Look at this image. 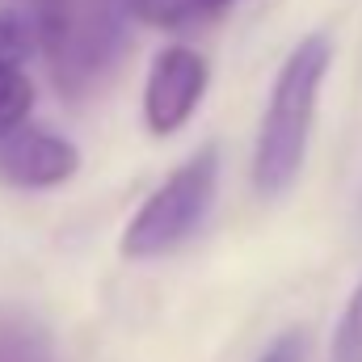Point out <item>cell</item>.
Masks as SVG:
<instances>
[{
	"label": "cell",
	"mask_w": 362,
	"mask_h": 362,
	"mask_svg": "<svg viewBox=\"0 0 362 362\" xmlns=\"http://www.w3.org/2000/svg\"><path fill=\"white\" fill-rule=\"evenodd\" d=\"M198 4H202V8H206V13H215V8H228V4H232V0H198Z\"/></svg>",
	"instance_id": "obj_11"
},
{
	"label": "cell",
	"mask_w": 362,
	"mask_h": 362,
	"mask_svg": "<svg viewBox=\"0 0 362 362\" xmlns=\"http://www.w3.org/2000/svg\"><path fill=\"white\" fill-rule=\"evenodd\" d=\"M211 85V64L202 51L173 42L165 51H156L148 81H144V122L152 135H173L181 131L194 110L202 105Z\"/></svg>",
	"instance_id": "obj_4"
},
{
	"label": "cell",
	"mask_w": 362,
	"mask_h": 362,
	"mask_svg": "<svg viewBox=\"0 0 362 362\" xmlns=\"http://www.w3.org/2000/svg\"><path fill=\"white\" fill-rule=\"evenodd\" d=\"M81 173V148L38 122L17 127L0 139V181L17 189H55Z\"/></svg>",
	"instance_id": "obj_5"
},
{
	"label": "cell",
	"mask_w": 362,
	"mask_h": 362,
	"mask_svg": "<svg viewBox=\"0 0 362 362\" xmlns=\"http://www.w3.org/2000/svg\"><path fill=\"white\" fill-rule=\"evenodd\" d=\"M329 64H333V42L325 34L299 38L282 59L253 144V189L262 198H282L299 177Z\"/></svg>",
	"instance_id": "obj_1"
},
{
	"label": "cell",
	"mask_w": 362,
	"mask_h": 362,
	"mask_svg": "<svg viewBox=\"0 0 362 362\" xmlns=\"http://www.w3.org/2000/svg\"><path fill=\"white\" fill-rule=\"evenodd\" d=\"M329 362H362V282L350 291V299L337 316Z\"/></svg>",
	"instance_id": "obj_9"
},
{
	"label": "cell",
	"mask_w": 362,
	"mask_h": 362,
	"mask_svg": "<svg viewBox=\"0 0 362 362\" xmlns=\"http://www.w3.org/2000/svg\"><path fill=\"white\" fill-rule=\"evenodd\" d=\"M34 25L38 55L47 59L55 89L72 101L101 89L118 72L131 42V17L122 0H38Z\"/></svg>",
	"instance_id": "obj_2"
},
{
	"label": "cell",
	"mask_w": 362,
	"mask_h": 362,
	"mask_svg": "<svg viewBox=\"0 0 362 362\" xmlns=\"http://www.w3.org/2000/svg\"><path fill=\"white\" fill-rule=\"evenodd\" d=\"M303 358H308V333H303V329L278 333L270 346L257 354V362H303Z\"/></svg>",
	"instance_id": "obj_10"
},
{
	"label": "cell",
	"mask_w": 362,
	"mask_h": 362,
	"mask_svg": "<svg viewBox=\"0 0 362 362\" xmlns=\"http://www.w3.org/2000/svg\"><path fill=\"white\" fill-rule=\"evenodd\" d=\"M0 362H55L51 329L13 303H0Z\"/></svg>",
	"instance_id": "obj_7"
},
{
	"label": "cell",
	"mask_w": 362,
	"mask_h": 362,
	"mask_svg": "<svg viewBox=\"0 0 362 362\" xmlns=\"http://www.w3.org/2000/svg\"><path fill=\"white\" fill-rule=\"evenodd\" d=\"M38 55L34 13H0V139L30 122L34 81L25 64Z\"/></svg>",
	"instance_id": "obj_6"
},
{
	"label": "cell",
	"mask_w": 362,
	"mask_h": 362,
	"mask_svg": "<svg viewBox=\"0 0 362 362\" xmlns=\"http://www.w3.org/2000/svg\"><path fill=\"white\" fill-rule=\"evenodd\" d=\"M215 194H219V148L202 144L139 202V211L122 228L118 253L127 262H160L177 253L211 219Z\"/></svg>",
	"instance_id": "obj_3"
},
{
	"label": "cell",
	"mask_w": 362,
	"mask_h": 362,
	"mask_svg": "<svg viewBox=\"0 0 362 362\" xmlns=\"http://www.w3.org/2000/svg\"><path fill=\"white\" fill-rule=\"evenodd\" d=\"M122 8L131 21L152 25V30H169V34H181L185 25H194L206 13L198 0H122Z\"/></svg>",
	"instance_id": "obj_8"
},
{
	"label": "cell",
	"mask_w": 362,
	"mask_h": 362,
	"mask_svg": "<svg viewBox=\"0 0 362 362\" xmlns=\"http://www.w3.org/2000/svg\"><path fill=\"white\" fill-rule=\"evenodd\" d=\"M34 4H38V0H34Z\"/></svg>",
	"instance_id": "obj_12"
}]
</instances>
